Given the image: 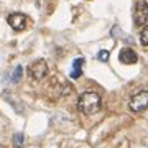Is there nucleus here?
<instances>
[{"instance_id": "obj_1", "label": "nucleus", "mask_w": 148, "mask_h": 148, "mask_svg": "<svg viewBox=\"0 0 148 148\" xmlns=\"http://www.w3.org/2000/svg\"><path fill=\"white\" fill-rule=\"evenodd\" d=\"M101 95L95 90H86L77 99V109L86 115H92L101 110Z\"/></svg>"}, {"instance_id": "obj_2", "label": "nucleus", "mask_w": 148, "mask_h": 148, "mask_svg": "<svg viewBox=\"0 0 148 148\" xmlns=\"http://www.w3.org/2000/svg\"><path fill=\"white\" fill-rule=\"evenodd\" d=\"M133 23L135 27H145L148 23V3L145 0H140L135 5V12H133Z\"/></svg>"}, {"instance_id": "obj_3", "label": "nucleus", "mask_w": 148, "mask_h": 148, "mask_svg": "<svg viewBox=\"0 0 148 148\" xmlns=\"http://www.w3.org/2000/svg\"><path fill=\"white\" fill-rule=\"evenodd\" d=\"M130 110L132 112H143L148 107V90H140L130 97Z\"/></svg>"}, {"instance_id": "obj_4", "label": "nucleus", "mask_w": 148, "mask_h": 148, "mask_svg": "<svg viewBox=\"0 0 148 148\" xmlns=\"http://www.w3.org/2000/svg\"><path fill=\"white\" fill-rule=\"evenodd\" d=\"M28 74H30V77L35 81H41L46 77L48 74V66L46 63L43 61V59H38V61H35V63L28 68Z\"/></svg>"}, {"instance_id": "obj_5", "label": "nucleus", "mask_w": 148, "mask_h": 148, "mask_svg": "<svg viewBox=\"0 0 148 148\" xmlns=\"http://www.w3.org/2000/svg\"><path fill=\"white\" fill-rule=\"evenodd\" d=\"M7 21H8V25L15 32H21L23 28L27 27V16L23 15V13H10Z\"/></svg>"}, {"instance_id": "obj_6", "label": "nucleus", "mask_w": 148, "mask_h": 148, "mask_svg": "<svg viewBox=\"0 0 148 148\" xmlns=\"http://www.w3.org/2000/svg\"><path fill=\"white\" fill-rule=\"evenodd\" d=\"M119 59L123 64H135L138 61V56L135 53V49H132V48H123V49H120Z\"/></svg>"}, {"instance_id": "obj_7", "label": "nucleus", "mask_w": 148, "mask_h": 148, "mask_svg": "<svg viewBox=\"0 0 148 148\" xmlns=\"http://www.w3.org/2000/svg\"><path fill=\"white\" fill-rule=\"evenodd\" d=\"M82 64H84V59L82 58H77L74 59L73 63V71H71V79H77V77H81L82 76Z\"/></svg>"}, {"instance_id": "obj_8", "label": "nucleus", "mask_w": 148, "mask_h": 148, "mask_svg": "<svg viewBox=\"0 0 148 148\" xmlns=\"http://www.w3.org/2000/svg\"><path fill=\"white\" fill-rule=\"evenodd\" d=\"M21 74H23V69H21V66H16L15 69H13V73H12V82H18V81L21 79Z\"/></svg>"}, {"instance_id": "obj_9", "label": "nucleus", "mask_w": 148, "mask_h": 148, "mask_svg": "<svg viewBox=\"0 0 148 148\" xmlns=\"http://www.w3.org/2000/svg\"><path fill=\"white\" fill-rule=\"evenodd\" d=\"M23 142H25L23 133H15V135H13V145H15L16 148H21V147H23Z\"/></svg>"}, {"instance_id": "obj_10", "label": "nucleus", "mask_w": 148, "mask_h": 148, "mask_svg": "<svg viewBox=\"0 0 148 148\" xmlns=\"http://www.w3.org/2000/svg\"><path fill=\"white\" fill-rule=\"evenodd\" d=\"M140 43H142L143 46H148V28H145L140 35Z\"/></svg>"}, {"instance_id": "obj_11", "label": "nucleus", "mask_w": 148, "mask_h": 148, "mask_svg": "<svg viewBox=\"0 0 148 148\" xmlns=\"http://www.w3.org/2000/svg\"><path fill=\"white\" fill-rule=\"evenodd\" d=\"M97 59H99V61H107V59H109V51H106V49L99 51V54H97Z\"/></svg>"}]
</instances>
